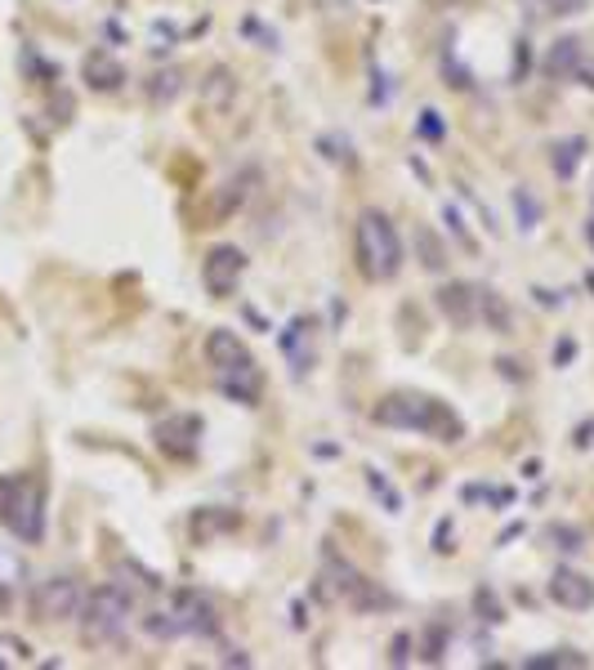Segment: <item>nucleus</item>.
Listing matches in <instances>:
<instances>
[{"label": "nucleus", "mask_w": 594, "mask_h": 670, "mask_svg": "<svg viewBox=\"0 0 594 670\" xmlns=\"http://www.w3.org/2000/svg\"><path fill=\"white\" fill-rule=\"evenodd\" d=\"M572 353H577V349H572V340H564V345H559V349H554V362H568V358H572Z\"/></svg>", "instance_id": "e433bc0d"}, {"label": "nucleus", "mask_w": 594, "mask_h": 670, "mask_svg": "<svg viewBox=\"0 0 594 670\" xmlns=\"http://www.w3.org/2000/svg\"><path fill=\"white\" fill-rule=\"evenodd\" d=\"M577 67H581V41H577V36H559V41L550 46L545 63H541V72H545L550 81H568V77H577Z\"/></svg>", "instance_id": "dca6fc26"}, {"label": "nucleus", "mask_w": 594, "mask_h": 670, "mask_svg": "<svg viewBox=\"0 0 594 670\" xmlns=\"http://www.w3.org/2000/svg\"><path fill=\"white\" fill-rule=\"evenodd\" d=\"M581 157H585V139L581 134L559 139V143L550 147V166H554V175H559V179H572L577 166H581Z\"/></svg>", "instance_id": "6ab92c4d"}, {"label": "nucleus", "mask_w": 594, "mask_h": 670, "mask_svg": "<svg viewBox=\"0 0 594 670\" xmlns=\"http://www.w3.org/2000/svg\"><path fill=\"white\" fill-rule=\"evenodd\" d=\"M179 626V635H215L219 630V617H215V604L202 600L197 590H175L170 594V608H166Z\"/></svg>", "instance_id": "1a4fd4ad"}, {"label": "nucleus", "mask_w": 594, "mask_h": 670, "mask_svg": "<svg viewBox=\"0 0 594 670\" xmlns=\"http://www.w3.org/2000/svg\"><path fill=\"white\" fill-rule=\"evenodd\" d=\"M545 594L568 613H590L594 608V577H585L577 568H554Z\"/></svg>", "instance_id": "9b49d317"}, {"label": "nucleus", "mask_w": 594, "mask_h": 670, "mask_svg": "<svg viewBox=\"0 0 594 670\" xmlns=\"http://www.w3.org/2000/svg\"><path fill=\"white\" fill-rule=\"evenodd\" d=\"M366 482H371V492H376V497H385V510H389V514L402 510V497L393 492V482H389L380 469H366Z\"/></svg>", "instance_id": "c85d7f7f"}, {"label": "nucleus", "mask_w": 594, "mask_h": 670, "mask_svg": "<svg viewBox=\"0 0 594 670\" xmlns=\"http://www.w3.org/2000/svg\"><path fill=\"white\" fill-rule=\"evenodd\" d=\"M469 604H474V617L478 621H488V626H501L505 621V604H501V594L492 585H478Z\"/></svg>", "instance_id": "412c9836"}, {"label": "nucleus", "mask_w": 594, "mask_h": 670, "mask_svg": "<svg viewBox=\"0 0 594 670\" xmlns=\"http://www.w3.org/2000/svg\"><path fill=\"white\" fill-rule=\"evenodd\" d=\"M250 179H255V175L246 170L242 179H229V183H224V193H219V206H215L219 219H229L233 210H242V202L250 197Z\"/></svg>", "instance_id": "5701e85b"}, {"label": "nucleus", "mask_w": 594, "mask_h": 670, "mask_svg": "<svg viewBox=\"0 0 594 670\" xmlns=\"http://www.w3.org/2000/svg\"><path fill=\"white\" fill-rule=\"evenodd\" d=\"M416 259H421L429 273L448 269V246H442V237L434 229H416Z\"/></svg>", "instance_id": "aec40b11"}, {"label": "nucleus", "mask_w": 594, "mask_h": 670, "mask_svg": "<svg viewBox=\"0 0 594 670\" xmlns=\"http://www.w3.org/2000/svg\"><path fill=\"white\" fill-rule=\"evenodd\" d=\"M478 322L488 326V331H496V335H509L514 331V309H509V300H505L501 291L478 286Z\"/></svg>", "instance_id": "f3484780"}, {"label": "nucleus", "mask_w": 594, "mask_h": 670, "mask_svg": "<svg viewBox=\"0 0 594 670\" xmlns=\"http://www.w3.org/2000/svg\"><path fill=\"white\" fill-rule=\"evenodd\" d=\"M434 305H438V313L448 318L456 331H465V326L478 322V286L452 278V282H442V286L434 291Z\"/></svg>", "instance_id": "9d476101"}, {"label": "nucleus", "mask_w": 594, "mask_h": 670, "mask_svg": "<svg viewBox=\"0 0 594 670\" xmlns=\"http://www.w3.org/2000/svg\"><path fill=\"white\" fill-rule=\"evenodd\" d=\"M577 81H581L585 90H594V63H585V59H581V67H577Z\"/></svg>", "instance_id": "c9c22d12"}, {"label": "nucleus", "mask_w": 594, "mask_h": 670, "mask_svg": "<svg viewBox=\"0 0 594 670\" xmlns=\"http://www.w3.org/2000/svg\"><path fill=\"white\" fill-rule=\"evenodd\" d=\"M23 67H27V77H31L36 86H54V81H59V67H54L50 59H41V54H36L31 46L23 50Z\"/></svg>", "instance_id": "a878e982"}, {"label": "nucleus", "mask_w": 594, "mask_h": 670, "mask_svg": "<svg viewBox=\"0 0 594 670\" xmlns=\"http://www.w3.org/2000/svg\"><path fill=\"white\" fill-rule=\"evenodd\" d=\"M389 661H393V666H406V661H412V635H393Z\"/></svg>", "instance_id": "473e14b6"}, {"label": "nucleus", "mask_w": 594, "mask_h": 670, "mask_svg": "<svg viewBox=\"0 0 594 670\" xmlns=\"http://www.w3.org/2000/svg\"><path fill=\"white\" fill-rule=\"evenodd\" d=\"M143 630H147L153 640H179V626H175L170 613H147V617H143Z\"/></svg>", "instance_id": "c756f323"}, {"label": "nucleus", "mask_w": 594, "mask_h": 670, "mask_svg": "<svg viewBox=\"0 0 594 670\" xmlns=\"http://www.w3.org/2000/svg\"><path fill=\"white\" fill-rule=\"evenodd\" d=\"M81 581L77 577H50V581H41L36 585V600H31V608H36V617L41 621H72L81 613Z\"/></svg>", "instance_id": "0eeeda50"}, {"label": "nucleus", "mask_w": 594, "mask_h": 670, "mask_svg": "<svg viewBox=\"0 0 594 670\" xmlns=\"http://www.w3.org/2000/svg\"><path fill=\"white\" fill-rule=\"evenodd\" d=\"M219 389H224V398L242 402V407H259V394H264V371L250 362L233 366V371H219Z\"/></svg>", "instance_id": "4468645a"}, {"label": "nucleus", "mask_w": 594, "mask_h": 670, "mask_svg": "<svg viewBox=\"0 0 594 670\" xmlns=\"http://www.w3.org/2000/svg\"><path fill=\"white\" fill-rule=\"evenodd\" d=\"M545 541H550L554 550H564V554H581V550H585V532H581L577 524H550V528H545Z\"/></svg>", "instance_id": "393cba45"}, {"label": "nucleus", "mask_w": 594, "mask_h": 670, "mask_svg": "<svg viewBox=\"0 0 594 670\" xmlns=\"http://www.w3.org/2000/svg\"><path fill=\"white\" fill-rule=\"evenodd\" d=\"M532 5L545 14V18H577L590 10V0H532Z\"/></svg>", "instance_id": "cd10ccee"}, {"label": "nucleus", "mask_w": 594, "mask_h": 670, "mask_svg": "<svg viewBox=\"0 0 594 670\" xmlns=\"http://www.w3.org/2000/svg\"><path fill=\"white\" fill-rule=\"evenodd\" d=\"M412 644H416V657H421V661L438 666L442 657H448V648H452V626H448V621H429Z\"/></svg>", "instance_id": "a211bd4d"}, {"label": "nucleus", "mask_w": 594, "mask_h": 670, "mask_svg": "<svg viewBox=\"0 0 594 670\" xmlns=\"http://www.w3.org/2000/svg\"><path fill=\"white\" fill-rule=\"evenodd\" d=\"M0 524H5L18 541L36 545L46 537V488L27 474L0 478Z\"/></svg>", "instance_id": "20e7f679"}, {"label": "nucleus", "mask_w": 594, "mask_h": 670, "mask_svg": "<svg viewBox=\"0 0 594 670\" xmlns=\"http://www.w3.org/2000/svg\"><path fill=\"white\" fill-rule=\"evenodd\" d=\"M421 139H442V121H438V112H421Z\"/></svg>", "instance_id": "72a5a7b5"}, {"label": "nucleus", "mask_w": 594, "mask_h": 670, "mask_svg": "<svg viewBox=\"0 0 594 670\" xmlns=\"http://www.w3.org/2000/svg\"><path fill=\"white\" fill-rule=\"evenodd\" d=\"M242 524V514H219V510H202V514H193V537H215V532H224V528H237Z\"/></svg>", "instance_id": "b1692460"}, {"label": "nucleus", "mask_w": 594, "mask_h": 670, "mask_svg": "<svg viewBox=\"0 0 594 670\" xmlns=\"http://www.w3.org/2000/svg\"><path fill=\"white\" fill-rule=\"evenodd\" d=\"M514 210H518V223H524V229H537V219H541V202H537L528 189H518V193H514Z\"/></svg>", "instance_id": "7c9ffc66"}, {"label": "nucleus", "mask_w": 594, "mask_h": 670, "mask_svg": "<svg viewBox=\"0 0 594 670\" xmlns=\"http://www.w3.org/2000/svg\"><path fill=\"white\" fill-rule=\"evenodd\" d=\"M353 255L366 282H393L402 273V237L385 210H362L353 223Z\"/></svg>", "instance_id": "f03ea898"}, {"label": "nucleus", "mask_w": 594, "mask_h": 670, "mask_svg": "<svg viewBox=\"0 0 594 670\" xmlns=\"http://www.w3.org/2000/svg\"><path fill=\"white\" fill-rule=\"evenodd\" d=\"M371 421L385 425V429L425 434L434 442H461L465 438V421L434 394H389L371 407Z\"/></svg>", "instance_id": "f257e3e1"}, {"label": "nucleus", "mask_w": 594, "mask_h": 670, "mask_svg": "<svg viewBox=\"0 0 594 670\" xmlns=\"http://www.w3.org/2000/svg\"><path fill=\"white\" fill-rule=\"evenodd\" d=\"M206 362H210L215 371H233V366L250 362V349L242 345V335H237V331L215 326V331L206 335Z\"/></svg>", "instance_id": "2eb2a0df"}, {"label": "nucleus", "mask_w": 594, "mask_h": 670, "mask_svg": "<svg viewBox=\"0 0 594 670\" xmlns=\"http://www.w3.org/2000/svg\"><path fill=\"white\" fill-rule=\"evenodd\" d=\"M246 273V255L237 246H210V255L202 259V286L215 295V300H229Z\"/></svg>", "instance_id": "6e6552de"}, {"label": "nucleus", "mask_w": 594, "mask_h": 670, "mask_svg": "<svg viewBox=\"0 0 594 670\" xmlns=\"http://www.w3.org/2000/svg\"><path fill=\"white\" fill-rule=\"evenodd\" d=\"M81 77L94 94H117L126 86V63L117 54H107V50H90L86 63H81Z\"/></svg>", "instance_id": "ddd939ff"}, {"label": "nucleus", "mask_w": 594, "mask_h": 670, "mask_svg": "<svg viewBox=\"0 0 594 670\" xmlns=\"http://www.w3.org/2000/svg\"><path fill=\"white\" fill-rule=\"evenodd\" d=\"M326 577H331V590H336L353 613H389V608H398V600L380 581H371L366 572H358L349 564V558L331 554V550H326Z\"/></svg>", "instance_id": "39448f33"}, {"label": "nucleus", "mask_w": 594, "mask_h": 670, "mask_svg": "<svg viewBox=\"0 0 594 670\" xmlns=\"http://www.w3.org/2000/svg\"><path fill=\"white\" fill-rule=\"evenodd\" d=\"M585 242H590V250H594V219L585 223Z\"/></svg>", "instance_id": "58836bf2"}, {"label": "nucleus", "mask_w": 594, "mask_h": 670, "mask_svg": "<svg viewBox=\"0 0 594 670\" xmlns=\"http://www.w3.org/2000/svg\"><path fill=\"white\" fill-rule=\"evenodd\" d=\"M528 67H532L528 41H514V81H528Z\"/></svg>", "instance_id": "2f4dec72"}, {"label": "nucleus", "mask_w": 594, "mask_h": 670, "mask_svg": "<svg viewBox=\"0 0 594 670\" xmlns=\"http://www.w3.org/2000/svg\"><path fill=\"white\" fill-rule=\"evenodd\" d=\"M448 541H452V518H442L438 532H434V550H438V554H448V550H452Z\"/></svg>", "instance_id": "f704fd0d"}, {"label": "nucleus", "mask_w": 594, "mask_h": 670, "mask_svg": "<svg viewBox=\"0 0 594 670\" xmlns=\"http://www.w3.org/2000/svg\"><path fill=\"white\" fill-rule=\"evenodd\" d=\"M524 666H528V670H564V666H585V657H581V653H572V648H559V653L528 657Z\"/></svg>", "instance_id": "bb28decb"}, {"label": "nucleus", "mask_w": 594, "mask_h": 670, "mask_svg": "<svg viewBox=\"0 0 594 670\" xmlns=\"http://www.w3.org/2000/svg\"><path fill=\"white\" fill-rule=\"evenodd\" d=\"M202 434H206V421L197 412H170L166 421H157L153 442H157V452L170 456V461H193L197 447H202Z\"/></svg>", "instance_id": "423d86ee"}, {"label": "nucleus", "mask_w": 594, "mask_h": 670, "mask_svg": "<svg viewBox=\"0 0 594 670\" xmlns=\"http://www.w3.org/2000/svg\"><path fill=\"white\" fill-rule=\"evenodd\" d=\"M130 613H134V590L130 585H121V581L94 585L81 600V613H77L81 617V640L86 644H113L126 630Z\"/></svg>", "instance_id": "7ed1b4c3"}, {"label": "nucleus", "mask_w": 594, "mask_h": 670, "mask_svg": "<svg viewBox=\"0 0 594 670\" xmlns=\"http://www.w3.org/2000/svg\"><path fill=\"white\" fill-rule=\"evenodd\" d=\"M183 94V72L179 67H166V72H157L153 81H147V99L153 103H175Z\"/></svg>", "instance_id": "4be33fe9"}, {"label": "nucleus", "mask_w": 594, "mask_h": 670, "mask_svg": "<svg viewBox=\"0 0 594 670\" xmlns=\"http://www.w3.org/2000/svg\"><path fill=\"white\" fill-rule=\"evenodd\" d=\"M590 434H594V425H581L577 429V447H590Z\"/></svg>", "instance_id": "4c0bfd02"}, {"label": "nucleus", "mask_w": 594, "mask_h": 670, "mask_svg": "<svg viewBox=\"0 0 594 670\" xmlns=\"http://www.w3.org/2000/svg\"><path fill=\"white\" fill-rule=\"evenodd\" d=\"M277 345H282V353H286L295 376H305V371L313 366V318H305V313L290 318L286 331L277 335Z\"/></svg>", "instance_id": "f8f14e48"}]
</instances>
